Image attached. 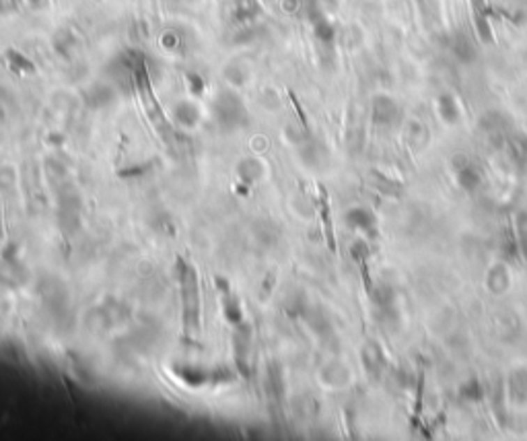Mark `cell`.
<instances>
[{"label":"cell","mask_w":527,"mask_h":441,"mask_svg":"<svg viewBox=\"0 0 527 441\" xmlns=\"http://www.w3.org/2000/svg\"><path fill=\"white\" fill-rule=\"evenodd\" d=\"M177 281L181 285V315L185 336H196L200 328V289L196 268L177 258Z\"/></svg>","instance_id":"obj_1"},{"label":"cell","mask_w":527,"mask_h":441,"mask_svg":"<svg viewBox=\"0 0 527 441\" xmlns=\"http://www.w3.org/2000/svg\"><path fill=\"white\" fill-rule=\"evenodd\" d=\"M213 112H215V120L227 130L237 128V126L245 124V120H247V112L243 107V101L231 91L219 93V97L213 103Z\"/></svg>","instance_id":"obj_2"},{"label":"cell","mask_w":527,"mask_h":441,"mask_svg":"<svg viewBox=\"0 0 527 441\" xmlns=\"http://www.w3.org/2000/svg\"><path fill=\"white\" fill-rule=\"evenodd\" d=\"M171 371L190 388H202L206 384H215V369H202L196 365H174Z\"/></svg>","instance_id":"obj_3"},{"label":"cell","mask_w":527,"mask_h":441,"mask_svg":"<svg viewBox=\"0 0 527 441\" xmlns=\"http://www.w3.org/2000/svg\"><path fill=\"white\" fill-rule=\"evenodd\" d=\"M233 345H235L237 369L243 375H250V363H247V359H250V349H252V330L243 322L237 324V332L233 336Z\"/></svg>","instance_id":"obj_4"},{"label":"cell","mask_w":527,"mask_h":441,"mask_svg":"<svg viewBox=\"0 0 527 441\" xmlns=\"http://www.w3.org/2000/svg\"><path fill=\"white\" fill-rule=\"evenodd\" d=\"M474 2V25L478 31V38L484 44H490L494 40L492 25H490V8L484 4V0H472Z\"/></svg>","instance_id":"obj_5"},{"label":"cell","mask_w":527,"mask_h":441,"mask_svg":"<svg viewBox=\"0 0 527 441\" xmlns=\"http://www.w3.org/2000/svg\"><path fill=\"white\" fill-rule=\"evenodd\" d=\"M346 223L351 225L352 229H358V231H367V233H373L375 229V215L367 209H351L346 213Z\"/></svg>","instance_id":"obj_6"},{"label":"cell","mask_w":527,"mask_h":441,"mask_svg":"<svg viewBox=\"0 0 527 441\" xmlns=\"http://www.w3.org/2000/svg\"><path fill=\"white\" fill-rule=\"evenodd\" d=\"M174 118H176V122L179 126H183V128H194V126L198 124V120H200V112H198V107H196L194 103H190V101H179L176 105V110H174Z\"/></svg>","instance_id":"obj_7"},{"label":"cell","mask_w":527,"mask_h":441,"mask_svg":"<svg viewBox=\"0 0 527 441\" xmlns=\"http://www.w3.org/2000/svg\"><path fill=\"white\" fill-rule=\"evenodd\" d=\"M395 114H397V105L394 103V99L383 97V95L375 99V103H373V118H375V122H379V124L392 122L395 118Z\"/></svg>","instance_id":"obj_8"},{"label":"cell","mask_w":527,"mask_h":441,"mask_svg":"<svg viewBox=\"0 0 527 441\" xmlns=\"http://www.w3.org/2000/svg\"><path fill=\"white\" fill-rule=\"evenodd\" d=\"M237 176L243 184L252 186L258 177L262 176V163L256 161V159H245L237 165Z\"/></svg>","instance_id":"obj_9"},{"label":"cell","mask_w":527,"mask_h":441,"mask_svg":"<svg viewBox=\"0 0 527 441\" xmlns=\"http://www.w3.org/2000/svg\"><path fill=\"white\" fill-rule=\"evenodd\" d=\"M85 97H87L89 105L101 107V105H105V103H109L114 99V89L109 87V85H93L85 93Z\"/></svg>","instance_id":"obj_10"},{"label":"cell","mask_w":527,"mask_h":441,"mask_svg":"<svg viewBox=\"0 0 527 441\" xmlns=\"http://www.w3.org/2000/svg\"><path fill=\"white\" fill-rule=\"evenodd\" d=\"M222 313L224 317L231 322V324H241L243 322V311H241V306L237 299H233L231 295H224V301H222Z\"/></svg>","instance_id":"obj_11"},{"label":"cell","mask_w":527,"mask_h":441,"mask_svg":"<svg viewBox=\"0 0 527 441\" xmlns=\"http://www.w3.org/2000/svg\"><path fill=\"white\" fill-rule=\"evenodd\" d=\"M439 112L443 116V120L447 122H455L459 118V107H457V101L451 97V95H443L439 99Z\"/></svg>","instance_id":"obj_12"},{"label":"cell","mask_w":527,"mask_h":441,"mask_svg":"<svg viewBox=\"0 0 527 441\" xmlns=\"http://www.w3.org/2000/svg\"><path fill=\"white\" fill-rule=\"evenodd\" d=\"M258 10H260V6L256 0H237V4H235V17L239 21H252L258 15Z\"/></svg>","instance_id":"obj_13"},{"label":"cell","mask_w":527,"mask_h":441,"mask_svg":"<svg viewBox=\"0 0 527 441\" xmlns=\"http://www.w3.org/2000/svg\"><path fill=\"white\" fill-rule=\"evenodd\" d=\"M6 58H8L10 66H13L17 73H33V70H36L33 64H31L23 54H19V52H15V50H8V52H6Z\"/></svg>","instance_id":"obj_14"},{"label":"cell","mask_w":527,"mask_h":441,"mask_svg":"<svg viewBox=\"0 0 527 441\" xmlns=\"http://www.w3.org/2000/svg\"><path fill=\"white\" fill-rule=\"evenodd\" d=\"M453 52H455V56L459 58V60H464V62H470L472 58H474V47L470 45V42L461 36V38H457V42L453 45Z\"/></svg>","instance_id":"obj_15"},{"label":"cell","mask_w":527,"mask_h":441,"mask_svg":"<svg viewBox=\"0 0 527 441\" xmlns=\"http://www.w3.org/2000/svg\"><path fill=\"white\" fill-rule=\"evenodd\" d=\"M519 250L521 254L527 258V213L519 215Z\"/></svg>","instance_id":"obj_16"},{"label":"cell","mask_w":527,"mask_h":441,"mask_svg":"<svg viewBox=\"0 0 527 441\" xmlns=\"http://www.w3.org/2000/svg\"><path fill=\"white\" fill-rule=\"evenodd\" d=\"M459 181H461V186L464 188H468V190H474L476 186H478V181H480V177L476 172H470V170H461V174H459Z\"/></svg>","instance_id":"obj_17"},{"label":"cell","mask_w":527,"mask_h":441,"mask_svg":"<svg viewBox=\"0 0 527 441\" xmlns=\"http://www.w3.org/2000/svg\"><path fill=\"white\" fill-rule=\"evenodd\" d=\"M153 163H146V165H132V167H126V170H122L120 172V177H136V176H142V174H146L148 172V167H151Z\"/></svg>","instance_id":"obj_18"},{"label":"cell","mask_w":527,"mask_h":441,"mask_svg":"<svg viewBox=\"0 0 527 441\" xmlns=\"http://www.w3.org/2000/svg\"><path fill=\"white\" fill-rule=\"evenodd\" d=\"M161 44H163V47H167V50H176L177 44H179V38H177L176 31H167V33H163Z\"/></svg>","instance_id":"obj_19"},{"label":"cell","mask_w":527,"mask_h":441,"mask_svg":"<svg viewBox=\"0 0 527 441\" xmlns=\"http://www.w3.org/2000/svg\"><path fill=\"white\" fill-rule=\"evenodd\" d=\"M188 83H192V91H194L196 95H200V93H202V89H204V81H202V77H198L196 73H190V75H188Z\"/></svg>","instance_id":"obj_20"},{"label":"cell","mask_w":527,"mask_h":441,"mask_svg":"<svg viewBox=\"0 0 527 441\" xmlns=\"http://www.w3.org/2000/svg\"><path fill=\"white\" fill-rule=\"evenodd\" d=\"M215 283H217V289L222 293V297L231 293V287H229V281H227V278H220V276H217V278H215Z\"/></svg>","instance_id":"obj_21"},{"label":"cell","mask_w":527,"mask_h":441,"mask_svg":"<svg viewBox=\"0 0 527 441\" xmlns=\"http://www.w3.org/2000/svg\"><path fill=\"white\" fill-rule=\"evenodd\" d=\"M17 2L19 0H0V13H10L17 8Z\"/></svg>","instance_id":"obj_22"},{"label":"cell","mask_w":527,"mask_h":441,"mask_svg":"<svg viewBox=\"0 0 527 441\" xmlns=\"http://www.w3.org/2000/svg\"><path fill=\"white\" fill-rule=\"evenodd\" d=\"M0 237H2V219H0Z\"/></svg>","instance_id":"obj_23"}]
</instances>
